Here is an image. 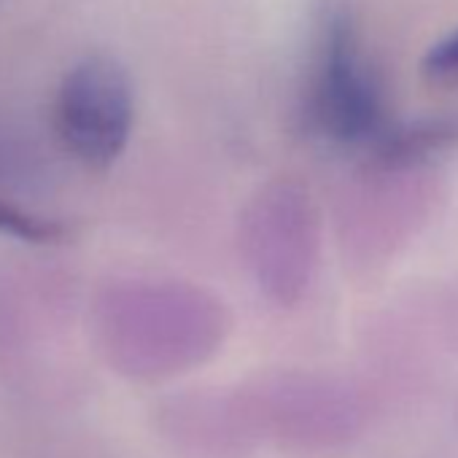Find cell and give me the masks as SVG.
Wrapping results in <instances>:
<instances>
[{
    "mask_svg": "<svg viewBox=\"0 0 458 458\" xmlns=\"http://www.w3.org/2000/svg\"><path fill=\"white\" fill-rule=\"evenodd\" d=\"M0 233L28 243H52L63 235V226L0 202Z\"/></svg>",
    "mask_w": 458,
    "mask_h": 458,
    "instance_id": "cell-3",
    "label": "cell"
},
{
    "mask_svg": "<svg viewBox=\"0 0 458 458\" xmlns=\"http://www.w3.org/2000/svg\"><path fill=\"white\" fill-rule=\"evenodd\" d=\"M423 76L434 84H458V30L428 49L423 57Z\"/></svg>",
    "mask_w": 458,
    "mask_h": 458,
    "instance_id": "cell-4",
    "label": "cell"
},
{
    "mask_svg": "<svg viewBox=\"0 0 458 458\" xmlns=\"http://www.w3.org/2000/svg\"><path fill=\"white\" fill-rule=\"evenodd\" d=\"M55 135L84 167L106 170L127 148L135 122V95L127 71L111 57H84L55 95Z\"/></svg>",
    "mask_w": 458,
    "mask_h": 458,
    "instance_id": "cell-1",
    "label": "cell"
},
{
    "mask_svg": "<svg viewBox=\"0 0 458 458\" xmlns=\"http://www.w3.org/2000/svg\"><path fill=\"white\" fill-rule=\"evenodd\" d=\"M313 116L327 135L345 143L369 140L383 132L380 89L345 20H332L324 33L313 84Z\"/></svg>",
    "mask_w": 458,
    "mask_h": 458,
    "instance_id": "cell-2",
    "label": "cell"
}]
</instances>
